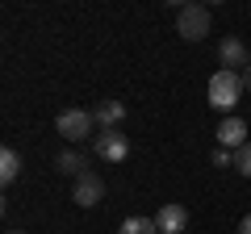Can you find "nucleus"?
Listing matches in <instances>:
<instances>
[{
    "mask_svg": "<svg viewBox=\"0 0 251 234\" xmlns=\"http://www.w3.org/2000/svg\"><path fill=\"white\" fill-rule=\"evenodd\" d=\"M218 59H222L226 71H243V67H251V59H247V42H243V38H222V46H218Z\"/></svg>",
    "mask_w": 251,
    "mask_h": 234,
    "instance_id": "nucleus-7",
    "label": "nucleus"
},
{
    "mask_svg": "<svg viewBox=\"0 0 251 234\" xmlns=\"http://www.w3.org/2000/svg\"><path fill=\"white\" fill-rule=\"evenodd\" d=\"M17 176H21V155L13 151V146H4V151H0V180L13 184Z\"/></svg>",
    "mask_w": 251,
    "mask_h": 234,
    "instance_id": "nucleus-11",
    "label": "nucleus"
},
{
    "mask_svg": "<svg viewBox=\"0 0 251 234\" xmlns=\"http://www.w3.org/2000/svg\"><path fill=\"white\" fill-rule=\"evenodd\" d=\"M234 167H239L243 176H251V142H247V146H239V151H234Z\"/></svg>",
    "mask_w": 251,
    "mask_h": 234,
    "instance_id": "nucleus-13",
    "label": "nucleus"
},
{
    "mask_svg": "<svg viewBox=\"0 0 251 234\" xmlns=\"http://www.w3.org/2000/svg\"><path fill=\"white\" fill-rule=\"evenodd\" d=\"M92 155L105 163H122L126 155H130V138L122 134V130H105V134L92 138Z\"/></svg>",
    "mask_w": 251,
    "mask_h": 234,
    "instance_id": "nucleus-4",
    "label": "nucleus"
},
{
    "mask_svg": "<svg viewBox=\"0 0 251 234\" xmlns=\"http://www.w3.org/2000/svg\"><path fill=\"white\" fill-rule=\"evenodd\" d=\"M214 134H218V146L222 151H239V146H247V121L243 117H222Z\"/></svg>",
    "mask_w": 251,
    "mask_h": 234,
    "instance_id": "nucleus-6",
    "label": "nucleus"
},
{
    "mask_svg": "<svg viewBox=\"0 0 251 234\" xmlns=\"http://www.w3.org/2000/svg\"><path fill=\"white\" fill-rule=\"evenodd\" d=\"M239 75H243V92H251V67H243Z\"/></svg>",
    "mask_w": 251,
    "mask_h": 234,
    "instance_id": "nucleus-15",
    "label": "nucleus"
},
{
    "mask_svg": "<svg viewBox=\"0 0 251 234\" xmlns=\"http://www.w3.org/2000/svg\"><path fill=\"white\" fill-rule=\"evenodd\" d=\"M9 234H25V230H9Z\"/></svg>",
    "mask_w": 251,
    "mask_h": 234,
    "instance_id": "nucleus-17",
    "label": "nucleus"
},
{
    "mask_svg": "<svg viewBox=\"0 0 251 234\" xmlns=\"http://www.w3.org/2000/svg\"><path fill=\"white\" fill-rule=\"evenodd\" d=\"M122 234H159V226H155V217H126Z\"/></svg>",
    "mask_w": 251,
    "mask_h": 234,
    "instance_id": "nucleus-12",
    "label": "nucleus"
},
{
    "mask_svg": "<svg viewBox=\"0 0 251 234\" xmlns=\"http://www.w3.org/2000/svg\"><path fill=\"white\" fill-rule=\"evenodd\" d=\"M72 201H75V205H84V209L100 205V201H105V180H100L97 171H84L80 180L72 184Z\"/></svg>",
    "mask_w": 251,
    "mask_h": 234,
    "instance_id": "nucleus-5",
    "label": "nucleus"
},
{
    "mask_svg": "<svg viewBox=\"0 0 251 234\" xmlns=\"http://www.w3.org/2000/svg\"><path fill=\"white\" fill-rule=\"evenodd\" d=\"M122 117H126V105H122V100H100V105L92 109V121H97L100 134H105V130H117Z\"/></svg>",
    "mask_w": 251,
    "mask_h": 234,
    "instance_id": "nucleus-9",
    "label": "nucleus"
},
{
    "mask_svg": "<svg viewBox=\"0 0 251 234\" xmlns=\"http://www.w3.org/2000/svg\"><path fill=\"white\" fill-rule=\"evenodd\" d=\"M155 226H159V234H184L188 230V209L172 201V205H163L155 213Z\"/></svg>",
    "mask_w": 251,
    "mask_h": 234,
    "instance_id": "nucleus-8",
    "label": "nucleus"
},
{
    "mask_svg": "<svg viewBox=\"0 0 251 234\" xmlns=\"http://www.w3.org/2000/svg\"><path fill=\"white\" fill-rule=\"evenodd\" d=\"M54 126H59V134L67 138V142H84V138H92V126H97V121H92L88 109H63Z\"/></svg>",
    "mask_w": 251,
    "mask_h": 234,
    "instance_id": "nucleus-3",
    "label": "nucleus"
},
{
    "mask_svg": "<svg viewBox=\"0 0 251 234\" xmlns=\"http://www.w3.org/2000/svg\"><path fill=\"white\" fill-rule=\"evenodd\" d=\"M239 234H251V213H247V217L239 222Z\"/></svg>",
    "mask_w": 251,
    "mask_h": 234,
    "instance_id": "nucleus-16",
    "label": "nucleus"
},
{
    "mask_svg": "<svg viewBox=\"0 0 251 234\" xmlns=\"http://www.w3.org/2000/svg\"><path fill=\"white\" fill-rule=\"evenodd\" d=\"M239 96H243V75L239 71H214L209 75V105L214 109H222V113H230L234 105H239Z\"/></svg>",
    "mask_w": 251,
    "mask_h": 234,
    "instance_id": "nucleus-1",
    "label": "nucleus"
},
{
    "mask_svg": "<svg viewBox=\"0 0 251 234\" xmlns=\"http://www.w3.org/2000/svg\"><path fill=\"white\" fill-rule=\"evenodd\" d=\"M176 34L188 42H201L209 34V9L205 4H180L176 9Z\"/></svg>",
    "mask_w": 251,
    "mask_h": 234,
    "instance_id": "nucleus-2",
    "label": "nucleus"
},
{
    "mask_svg": "<svg viewBox=\"0 0 251 234\" xmlns=\"http://www.w3.org/2000/svg\"><path fill=\"white\" fill-rule=\"evenodd\" d=\"M59 171L80 180L84 171H92V167H88V155H84V151H63V155H59Z\"/></svg>",
    "mask_w": 251,
    "mask_h": 234,
    "instance_id": "nucleus-10",
    "label": "nucleus"
},
{
    "mask_svg": "<svg viewBox=\"0 0 251 234\" xmlns=\"http://www.w3.org/2000/svg\"><path fill=\"white\" fill-rule=\"evenodd\" d=\"M214 167H234V151H222V146H218L214 151Z\"/></svg>",
    "mask_w": 251,
    "mask_h": 234,
    "instance_id": "nucleus-14",
    "label": "nucleus"
}]
</instances>
